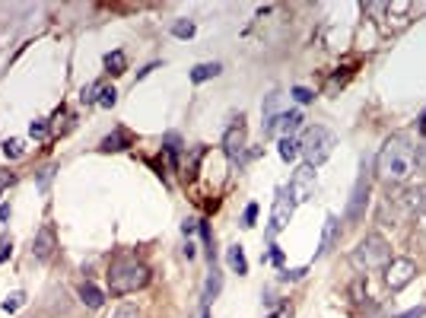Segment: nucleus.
<instances>
[{
  "label": "nucleus",
  "mask_w": 426,
  "mask_h": 318,
  "mask_svg": "<svg viewBox=\"0 0 426 318\" xmlns=\"http://www.w3.org/2000/svg\"><path fill=\"white\" fill-rule=\"evenodd\" d=\"M375 169L388 181H407L417 172V147L404 134H395L382 144L379 157H375Z\"/></svg>",
  "instance_id": "1"
},
{
  "label": "nucleus",
  "mask_w": 426,
  "mask_h": 318,
  "mask_svg": "<svg viewBox=\"0 0 426 318\" xmlns=\"http://www.w3.org/2000/svg\"><path fill=\"white\" fill-rule=\"evenodd\" d=\"M334 147H338V137L321 124H312L299 137V153L306 157L308 166H321V162H328L331 159V153H334Z\"/></svg>",
  "instance_id": "2"
},
{
  "label": "nucleus",
  "mask_w": 426,
  "mask_h": 318,
  "mask_svg": "<svg viewBox=\"0 0 426 318\" xmlns=\"http://www.w3.org/2000/svg\"><path fill=\"white\" fill-rule=\"evenodd\" d=\"M388 255H391V248H388V242H385V235L369 233L366 239H363L360 245L353 248L350 261H353V267H356V270H373V267L388 265Z\"/></svg>",
  "instance_id": "3"
},
{
  "label": "nucleus",
  "mask_w": 426,
  "mask_h": 318,
  "mask_svg": "<svg viewBox=\"0 0 426 318\" xmlns=\"http://www.w3.org/2000/svg\"><path fill=\"white\" fill-rule=\"evenodd\" d=\"M150 283V267L147 265H137V261H125L108 274V287L112 293H134V290L147 287Z\"/></svg>",
  "instance_id": "4"
},
{
  "label": "nucleus",
  "mask_w": 426,
  "mask_h": 318,
  "mask_svg": "<svg viewBox=\"0 0 426 318\" xmlns=\"http://www.w3.org/2000/svg\"><path fill=\"white\" fill-rule=\"evenodd\" d=\"M388 204H395V211H391V220L395 223L407 220V216H426V185L407 188V191L398 194V198L388 194Z\"/></svg>",
  "instance_id": "5"
},
{
  "label": "nucleus",
  "mask_w": 426,
  "mask_h": 318,
  "mask_svg": "<svg viewBox=\"0 0 426 318\" xmlns=\"http://www.w3.org/2000/svg\"><path fill=\"white\" fill-rule=\"evenodd\" d=\"M286 194L293 198V204H306V201H312V194H315V166L302 162V166L293 169Z\"/></svg>",
  "instance_id": "6"
},
{
  "label": "nucleus",
  "mask_w": 426,
  "mask_h": 318,
  "mask_svg": "<svg viewBox=\"0 0 426 318\" xmlns=\"http://www.w3.org/2000/svg\"><path fill=\"white\" fill-rule=\"evenodd\" d=\"M414 277H417V265L410 258H391L385 265V283H388V290H404Z\"/></svg>",
  "instance_id": "7"
},
{
  "label": "nucleus",
  "mask_w": 426,
  "mask_h": 318,
  "mask_svg": "<svg viewBox=\"0 0 426 318\" xmlns=\"http://www.w3.org/2000/svg\"><path fill=\"white\" fill-rule=\"evenodd\" d=\"M293 211H296V204H293L290 194H286V191H277V198H274V207H271V229H267V233H271V235L284 233V229L290 226V220H293Z\"/></svg>",
  "instance_id": "8"
},
{
  "label": "nucleus",
  "mask_w": 426,
  "mask_h": 318,
  "mask_svg": "<svg viewBox=\"0 0 426 318\" xmlns=\"http://www.w3.org/2000/svg\"><path fill=\"white\" fill-rule=\"evenodd\" d=\"M54 248H58V235H54L51 223H45V226L36 233V242H32V258H36V261H48L54 255Z\"/></svg>",
  "instance_id": "9"
},
{
  "label": "nucleus",
  "mask_w": 426,
  "mask_h": 318,
  "mask_svg": "<svg viewBox=\"0 0 426 318\" xmlns=\"http://www.w3.org/2000/svg\"><path fill=\"white\" fill-rule=\"evenodd\" d=\"M299 121H302V112H284V115H277V118H267L264 134H280V140L293 137V131L299 127Z\"/></svg>",
  "instance_id": "10"
},
{
  "label": "nucleus",
  "mask_w": 426,
  "mask_h": 318,
  "mask_svg": "<svg viewBox=\"0 0 426 318\" xmlns=\"http://www.w3.org/2000/svg\"><path fill=\"white\" fill-rule=\"evenodd\" d=\"M366 198H369V169L363 166L360 179H356V188H353V198H350V207H347V216L356 220L363 216V207H366Z\"/></svg>",
  "instance_id": "11"
},
{
  "label": "nucleus",
  "mask_w": 426,
  "mask_h": 318,
  "mask_svg": "<svg viewBox=\"0 0 426 318\" xmlns=\"http://www.w3.org/2000/svg\"><path fill=\"white\" fill-rule=\"evenodd\" d=\"M341 242V220L334 213L325 216V229H321V245H318V258H325L334 245Z\"/></svg>",
  "instance_id": "12"
},
{
  "label": "nucleus",
  "mask_w": 426,
  "mask_h": 318,
  "mask_svg": "<svg viewBox=\"0 0 426 318\" xmlns=\"http://www.w3.org/2000/svg\"><path fill=\"white\" fill-rule=\"evenodd\" d=\"M242 147H245V124H242V118H239V124H232L229 131H226L223 150H226V157L229 159H236L239 153H242Z\"/></svg>",
  "instance_id": "13"
},
{
  "label": "nucleus",
  "mask_w": 426,
  "mask_h": 318,
  "mask_svg": "<svg viewBox=\"0 0 426 318\" xmlns=\"http://www.w3.org/2000/svg\"><path fill=\"white\" fill-rule=\"evenodd\" d=\"M80 300H83V306H89V309H102L105 293H102L99 287H93V283H83V287H80Z\"/></svg>",
  "instance_id": "14"
},
{
  "label": "nucleus",
  "mask_w": 426,
  "mask_h": 318,
  "mask_svg": "<svg viewBox=\"0 0 426 318\" xmlns=\"http://www.w3.org/2000/svg\"><path fill=\"white\" fill-rule=\"evenodd\" d=\"M226 261H229V267L236 270V274H249V261H245L242 245H232L229 252H226Z\"/></svg>",
  "instance_id": "15"
},
{
  "label": "nucleus",
  "mask_w": 426,
  "mask_h": 318,
  "mask_svg": "<svg viewBox=\"0 0 426 318\" xmlns=\"http://www.w3.org/2000/svg\"><path fill=\"white\" fill-rule=\"evenodd\" d=\"M219 73H223V67H219L217 60H213V64H197L194 70H191V80H194V83H204V80L219 77Z\"/></svg>",
  "instance_id": "16"
},
{
  "label": "nucleus",
  "mask_w": 426,
  "mask_h": 318,
  "mask_svg": "<svg viewBox=\"0 0 426 318\" xmlns=\"http://www.w3.org/2000/svg\"><path fill=\"white\" fill-rule=\"evenodd\" d=\"M128 144H130V137H128V134H125V131H115L112 137H105V140H102V150H125Z\"/></svg>",
  "instance_id": "17"
},
{
  "label": "nucleus",
  "mask_w": 426,
  "mask_h": 318,
  "mask_svg": "<svg viewBox=\"0 0 426 318\" xmlns=\"http://www.w3.org/2000/svg\"><path fill=\"white\" fill-rule=\"evenodd\" d=\"M280 157H284L286 162H293L299 157V140L296 137H284L280 140Z\"/></svg>",
  "instance_id": "18"
},
{
  "label": "nucleus",
  "mask_w": 426,
  "mask_h": 318,
  "mask_svg": "<svg viewBox=\"0 0 426 318\" xmlns=\"http://www.w3.org/2000/svg\"><path fill=\"white\" fill-rule=\"evenodd\" d=\"M219 287H223V277L217 274V270H210V277H207V287H204V302H210V300H217V293H219Z\"/></svg>",
  "instance_id": "19"
},
{
  "label": "nucleus",
  "mask_w": 426,
  "mask_h": 318,
  "mask_svg": "<svg viewBox=\"0 0 426 318\" xmlns=\"http://www.w3.org/2000/svg\"><path fill=\"white\" fill-rule=\"evenodd\" d=\"M105 67H108L112 73H121V70H125V54H121V51L105 54Z\"/></svg>",
  "instance_id": "20"
},
{
  "label": "nucleus",
  "mask_w": 426,
  "mask_h": 318,
  "mask_svg": "<svg viewBox=\"0 0 426 318\" xmlns=\"http://www.w3.org/2000/svg\"><path fill=\"white\" fill-rule=\"evenodd\" d=\"M4 157L6 159H19V157H23V140H6V144H4Z\"/></svg>",
  "instance_id": "21"
},
{
  "label": "nucleus",
  "mask_w": 426,
  "mask_h": 318,
  "mask_svg": "<svg viewBox=\"0 0 426 318\" xmlns=\"http://www.w3.org/2000/svg\"><path fill=\"white\" fill-rule=\"evenodd\" d=\"M172 32H175V38H191V36H194V23H185V19H182V23L172 26Z\"/></svg>",
  "instance_id": "22"
},
{
  "label": "nucleus",
  "mask_w": 426,
  "mask_h": 318,
  "mask_svg": "<svg viewBox=\"0 0 426 318\" xmlns=\"http://www.w3.org/2000/svg\"><path fill=\"white\" fill-rule=\"evenodd\" d=\"M255 216H258V204H249V207H245V213H242V226L251 229V226H255Z\"/></svg>",
  "instance_id": "23"
},
{
  "label": "nucleus",
  "mask_w": 426,
  "mask_h": 318,
  "mask_svg": "<svg viewBox=\"0 0 426 318\" xmlns=\"http://www.w3.org/2000/svg\"><path fill=\"white\" fill-rule=\"evenodd\" d=\"M23 302H26V296H23V293H13L10 300L4 302V312H16V309L23 306Z\"/></svg>",
  "instance_id": "24"
},
{
  "label": "nucleus",
  "mask_w": 426,
  "mask_h": 318,
  "mask_svg": "<svg viewBox=\"0 0 426 318\" xmlns=\"http://www.w3.org/2000/svg\"><path fill=\"white\" fill-rule=\"evenodd\" d=\"M115 99H118V92H115V90H102V92H99V105H102V108H112Z\"/></svg>",
  "instance_id": "25"
},
{
  "label": "nucleus",
  "mask_w": 426,
  "mask_h": 318,
  "mask_svg": "<svg viewBox=\"0 0 426 318\" xmlns=\"http://www.w3.org/2000/svg\"><path fill=\"white\" fill-rule=\"evenodd\" d=\"M95 92H102V86H99V83L86 86V90L80 92V99H83V102H99V99H95Z\"/></svg>",
  "instance_id": "26"
},
{
  "label": "nucleus",
  "mask_w": 426,
  "mask_h": 318,
  "mask_svg": "<svg viewBox=\"0 0 426 318\" xmlns=\"http://www.w3.org/2000/svg\"><path fill=\"white\" fill-rule=\"evenodd\" d=\"M115 318H140V312H137V306H130V302H125V306L115 312Z\"/></svg>",
  "instance_id": "27"
},
{
  "label": "nucleus",
  "mask_w": 426,
  "mask_h": 318,
  "mask_svg": "<svg viewBox=\"0 0 426 318\" xmlns=\"http://www.w3.org/2000/svg\"><path fill=\"white\" fill-rule=\"evenodd\" d=\"M293 99H296V102H312V92L306 90V86H296V90H293Z\"/></svg>",
  "instance_id": "28"
},
{
  "label": "nucleus",
  "mask_w": 426,
  "mask_h": 318,
  "mask_svg": "<svg viewBox=\"0 0 426 318\" xmlns=\"http://www.w3.org/2000/svg\"><path fill=\"white\" fill-rule=\"evenodd\" d=\"M29 134H32V137H45V134H48V121H32Z\"/></svg>",
  "instance_id": "29"
},
{
  "label": "nucleus",
  "mask_w": 426,
  "mask_h": 318,
  "mask_svg": "<svg viewBox=\"0 0 426 318\" xmlns=\"http://www.w3.org/2000/svg\"><path fill=\"white\" fill-rule=\"evenodd\" d=\"M10 252H13V242L10 239H0V265L10 258Z\"/></svg>",
  "instance_id": "30"
},
{
  "label": "nucleus",
  "mask_w": 426,
  "mask_h": 318,
  "mask_svg": "<svg viewBox=\"0 0 426 318\" xmlns=\"http://www.w3.org/2000/svg\"><path fill=\"white\" fill-rule=\"evenodd\" d=\"M426 315V306H420V309H410V312H404V315H398V318H423Z\"/></svg>",
  "instance_id": "31"
},
{
  "label": "nucleus",
  "mask_w": 426,
  "mask_h": 318,
  "mask_svg": "<svg viewBox=\"0 0 426 318\" xmlns=\"http://www.w3.org/2000/svg\"><path fill=\"white\" fill-rule=\"evenodd\" d=\"M10 220V204H0V226Z\"/></svg>",
  "instance_id": "32"
},
{
  "label": "nucleus",
  "mask_w": 426,
  "mask_h": 318,
  "mask_svg": "<svg viewBox=\"0 0 426 318\" xmlns=\"http://www.w3.org/2000/svg\"><path fill=\"white\" fill-rule=\"evenodd\" d=\"M194 226H197V220H185V235H191V233H194Z\"/></svg>",
  "instance_id": "33"
},
{
  "label": "nucleus",
  "mask_w": 426,
  "mask_h": 318,
  "mask_svg": "<svg viewBox=\"0 0 426 318\" xmlns=\"http://www.w3.org/2000/svg\"><path fill=\"white\" fill-rule=\"evenodd\" d=\"M417 166H426V147H420V150H417Z\"/></svg>",
  "instance_id": "34"
},
{
  "label": "nucleus",
  "mask_w": 426,
  "mask_h": 318,
  "mask_svg": "<svg viewBox=\"0 0 426 318\" xmlns=\"http://www.w3.org/2000/svg\"><path fill=\"white\" fill-rule=\"evenodd\" d=\"M204 318H210V315H207V312H204Z\"/></svg>",
  "instance_id": "35"
}]
</instances>
